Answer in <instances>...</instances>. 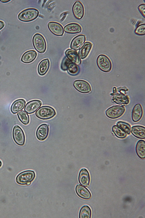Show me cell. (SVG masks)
<instances>
[{
    "instance_id": "6da1fadb",
    "label": "cell",
    "mask_w": 145,
    "mask_h": 218,
    "mask_svg": "<svg viewBox=\"0 0 145 218\" xmlns=\"http://www.w3.org/2000/svg\"><path fill=\"white\" fill-rule=\"evenodd\" d=\"M60 67L63 71L67 70L68 73L72 76L77 75L80 71L79 66L71 62L66 56L62 60Z\"/></svg>"
},
{
    "instance_id": "7a4b0ae2",
    "label": "cell",
    "mask_w": 145,
    "mask_h": 218,
    "mask_svg": "<svg viewBox=\"0 0 145 218\" xmlns=\"http://www.w3.org/2000/svg\"><path fill=\"white\" fill-rule=\"evenodd\" d=\"M39 15V11L34 8H29L21 12L18 15V18L23 22H29L36 19Z\"/></svg>"
},
{
    "instance_id": "3957f363",
    "label": "cell",
    "mask_w": 145,
    "mask_h": 218,
    "mask_svg": "<svg viewBox=\"0 0 145 218\" xmlns=\"http://www.w3.org/2000/svg\"><path fill=\"white\" fill-rule=\"evenodd\" d=\"M35 115L40 119L47 120L54 117L56 115V112L52 107L48 106H43L37 110Z\"/></svg>"
},
{
    "instance_id": "277c9868",
    "label": "cell",
    "mask_w": 145,
    "mask_h": 218,
    "mask_svg": "<svg viewBox=\"0 0 145 218\" xmlns=\"http://www.w3.org/2000/svg\"><path fill=\"white\" fill-rule=\"evenodd\" d=\"M32 44L35 49L41 53L45 52L46 49V43L45 40L41 34L37 33L33 36Z\"/></svg>"
},
{
    "instance_id": "5b68a950",
    "label": "cell",
    "mask_w": 145,
    "mask_h": 218,
    "mask_svg": "<svg viewBox=\"0 0 145 218\" xmlns=\"http://www.w3.org/2000/svg\"><path fill=\"white\" fill-rule=\"evenodd\" d=\"M35 176V173L33 171H26L21 172L17 176L16 181L19 185H26L28 183H31Z\"/></svg>"
},
{
    "instance_id": "8992f818",
    "label": "cell",
    "mask_w": 145,
    "mask_h": 218,
    "mask_svg": "<svg viewBox=\"0 0 145 218\" xmlns=\"http://www.w3.org/2000/svg\"><path fill=\"white\" fill-rule=\"evenodd\" d=\"M97 64L99 69L105 72H110L112 69V63L110 59L106 55L100 54L97 59Z\"/></svg>"
},
{
    "instance_id": "52a82bcc",
    "label": "cell",
    "mask_w": 145,
    "mask_h": 218,
    "mask_svg": "<svg viewBox=\"0 0 145 218\" xmlns=\"http://www.w3.org/2000/svg\"><path fill=\"white\" fill-rule=\"evenodd\" d=\"M125 110V107L121 106H114L108 108L106 111V116L112 119H115L122 116Z\"/></svg>"
},
{
    "instance_id": "ba28073f",
    "label": "cell",
    "mask_w": 145,
    "mask_h": 218,
    "mask_svg": "<svg viewBox=\"0 0 145 218\" xmlns=\"http://www.w3.org/2000/svg\"><path fill=\"white\" fill-rule=\"evenodd\" d=\"M12 137L15 142L20 146L24 145L25 141V137L24 133L22 129L19 126L16 125L13 128Z\"/></svg>"
},
{
    "instance_id": "9c48e42d",
    "label": "cell",
    "mask_w": 145,
    "mask_h": 218,
    "mask_svg": "<svg viewBox=\"0 0 145 218\" xmlns=\"http://www.w3.org/2000/svg\"><path fill=\"white\" fill-rule=\"evenodd\" d=\"M73 85L76 90L83 93H87L91 91L90 85L89 83L84 80H75L73 82Z\"/></svg>"
},
{
    "instance_id": "30bf717a",
    "label": "cell",
    "mask_w": 145,
    "mask_h": 218,
    "mask_svg": "<svg viewBox=\"0 0 145 218\" xmlns=\"http://www.w3.org/2000/svg\"><path fill=\"white\" fill-rule=\"evenodd\" d=\"M48 26L50 31L54 35L57 36H62L63 35V28L59 23L50 22L48 24Z\"/></svg>"
},
{
    "instance_id": "8fae6325",
    "label": "cell",
    "mask_w": 145,
    "mask_h": 218,
    "mask_svg": "<svg viewBox=\"0 0 145 218\" xmlns=\"http://www.w3.org/2000/svg\"><path fill=\"white\" fill-rule=\"evenodd\" d=\"M41 101L39 100H34L28 102L24 109L25 112L28 114H32L36 111L41 106Z\"/></svg>"
},
{
    "instance_id": "7c38bea8",
    "label": "cell",
    "mask_w": 145,
    "mask_h": 218,
    "mask_svg": "<svg viewBox=\"0 0 145 218\" xmlns=\"http://www.w3.org/2000/svg\"><path fill=\"white\" fill-rule=\"evenodd\" d=\"M49 126L48 125L44 124L39 126L36 132V137L38 140L44 141L47 138L49 133Z\"/></svg>"
},
{
    "instance_id": "4fadbf2b",
    "label": "cell",
    "mask_w": 145,
    "mask_h": 218,
    "mask_svg": "<svg viewBox=\"0 0 145 218\" xmlns=\"http://www.w3.org/2000/svg\"><path fill=\"white\" fill-rule=\"evenodd\" d=\"M85 35L83 34L78 35L74 37L71 41L70 48L75 51L79 50L86 41Z\"/></svg>"
},
{
    "instance_id": "5bb4252c",
    "label": "cell",
    "mask_w": 145,
    "mask_h": 218,
    "mask_svg": "<svg viewBox=\"0 0 145 218\" xmlns=\"http://www.w3.org/2000/svg\"><path fill=\"white\" fill-rule=\"evenodd\" d=\"M72 11L75 17L78 19H80L84 15V8L80 1H77L73 4L72 7Z\"/></svg>"
},
{
    "instance_id": "9a60e30c",
    "label": "cell",
    "mask_w": 145,
    "mask_h": 218,
    "mask_svg": "<svg viewBox=\"0 0 145 218\" xmlns=\"http://www.w3.org/2000/svg\"><path fill=\"white\" fill-rule=\"evenodd\" d=\"M78 180L79 183L83 186L88 187L89 185L90 178L89 173L86 169L83 168L80 170Z\"/></svg>"
},
{
    "instance_id": "2e32d148",
    "label": "cell",
    "mask_w": 145,
    "mask_h": 218,
    "mask_svg": "<svg viewBox=\"0 0 145 218\" xmlns=\"http://www.w3.org/2000/svg\"><path fill=\"white\" fill-rule=\"evenodd\" d=\"M65 53L66 56L72 62L78 65L81 64V59L76 51L68 49L66 50Z\"/></svg>"
},
{
    "instance_id": "e0dca14e",
    "label": "cell",
    "mask_w": 145,
    "mask_h": 218,
    "mask_svg": "<svg viewBox=\"0 0 145 218\" xmlns=\"http://www.w3.org/2000/svg\"><path fill=\"white\" fill-rule=\"evenodd\" d=\"M143 114V111L141 105L138 103L133 107L132 113V118L133 121L135 122L139 121L142 118Z\"/></svg>"
},
{
    "instance_id": "ac0fdd59",
    "label": "cell",
    "mask_w": 145,
    "mask_h": 218,
    "mask_svg": "<svg viewBox=\"0 0 145 218\" xmlns=\"http://www.w3.org/2000/svg\"><path fill=\"white\" fill-rule=\"evenodd\" d=\"M75 191L77 195L83 199H88L91 197V194L89 190L81 185H78L76 186Z\"/></svg>"
},
{
    "instance_id": "d6986e66",
    "label": "cell",
    "mask_w": 145,
    "mask_h": 218,
    "mask_svg": "<svg viewBox=\"0 0 145 218\" xmlns=\"http://www.w3.org/2000/svg\"><path fill=\"white\" fill-rule=\"evenodd\" d=\"M26 103L25 100L23 99H19L15 100L11 106V111L13 114L17 113L24 108Z\"/></svg>"
},
{
    "instance_id": "ffe728a7",
    "label": "cell",
    "mask_w": 145,
    "mask_h": 218,
    "mask_svg": "<svg viewBox=\"0 0 145 218\" xmlns=\"http://www.w3.org/2000/svg\"><path fill=\"white\" fill-rule=\"evenodd\" d=\"M37 52L34 50L28 51L22 55L21 60L24 63H29L33 62L37 56Z\"/></svg>"
},
{
    "instance_id": "44dd1931",
    "label": "cell",
    "mask_w": 145,
    "mask_h": 218,
    "mask_svg": "<svg viewBox=\"0 0 145 218\" xmlns=\"http://www.w3.org/2000/svg\"><path fill=\"white\" fill-rule=\"evenodd\" d=\"M65 32L66 33L74 34L81 32L82 28L78 24L75 23H72L68 24L64 28Z\"/></svg>"
},
{
    "instance_id": "7402d4cb",
    "label": "cell",
    "mask_w": 145,
    "mask_h": 218,
    "mask_svg": "<svg viewBox=\"0 0 145 218\" xmlns=\"http://www.w3.org/2000/svg\"><path fill=\"white\" fill-rule=\"evenodd\" d=\"M112 100L114 102L119 105H127L129 102L128 97L121 93L113 94Z\"/></svg>"
},
{
    "instance_id": "603a6c76",
    "label": "cell",
    "mask_w": 145,
    "mask_h": 218,
    "mask_svg": "<svg viewBox=\"0 0 145 218\" xmlns=\"http://www.w3.org/2000/svg\"><path fill=\"white\" fill-rule=\"evenodd\" d=\"M93 45L90 42H85L82 47L80 49L78 52V55L80 58H85L89 53Z\"/></svg>"
},
{
    "instance_id": "cb8c5ba5",
    "label": "cell",
    "mask_w": 145,
    "mask_h": 218,
    "mask_svg": "<svg viewBox=\"0 0 145 218\" xmlns=\"http://www.w3.org/2000/svg\"><path fill=\"white\" fill-rule=\"evenodd\" d=\"M50 65L49 60L45 59L42 60L39 63L38 67V72L41 76H43L46 74L48 71Z\"/></svg>"
},
{
    "instance_id": "d4e9b609",
    "label": "cell",
    "mask_w": 145,
    "mask_h": 218,
    "mask_svg": "<svg viewBox=\"0 0 145 218\" xmlns=\"http://www.w3.org/2000/svg\"><path fill=\"white\" fill-rule=\"evenodd\" d=\"M131 133L136 137L142 139L145 138V127L141 126H135L131 128Z\"/></svg>"
},
{
    "instance_id": "484cf974",
    "label": "cell",
    "mask_w": 145,
    "mask_h": 218,
    "mask_svg": "<svg viewBox=\"0 0 145 218\" xmlns=\"http://www.w3.org/2000/svg\"><path fill=\"white\" fill-rule=\"evenodd\" d=\"M136 151L138 157L141 159L145 158V142L140 140L138 141L136 146Z\"/></svg>"
},
{
    "instance_id": "4316f807",
    "label": "cell",
    "mask_w": 145,
    "mask_h": 218,
    "mask_svg": "<svg viewBox=\"0 0 145 218\" xmlns=\"http://www.w3.org/2000/svg\"><path fill=\"white\" fill-rule=\"evenodd\" d=\"M91 211L90 207L87 205L83 206L81 209L79 213V218H90Z\"/></svg>"
},
{
    "instance_id": "83f0119b",
    "label": "cell",
    "mask_w": 145,
    "mask_h": 218,
    "mask_svg": "<svg viewBox=\"0 0 145 218\" xmlns=\"http://www.w3.org/2000/svg\"><path fill=\"white\" fill-rule=\"evenodd\" d=\"M112 130L115 135L119 138H124L127 135V134L117 125L113 126L112 128Z\"/></svg>"
},
{
    "instance_id": "f1b7e54d",
    "label": "cell",
    "mask_w": 145,
    "mask_h": 218,
    "mask_svg": "<svg viewBox=\"0 0 145 218\" xmlns=\"http://www.w3.org/2000/svg\"><path fill=\"white\" fill-rule=\"evenodd\" d=\"M18 118L20 121L25 125L28 124L30 121L28 115L25 111L21 110L17 113Z\"/></svg>"
},
{
    "instance_id": "f546056e",
    "label": "cell",
    "mask_w": 145,
    "mask_h": 218,
    "mask_svg": "<svg viewBox=\"0 0 145 218\" xmlns=\"http://www.w3.org/2000/svg\"><path fill=\"white\" fill-rule=\"evenodd\" d=\"M116 124L117 126L123 130L127 134H130L131 126L129 124L124 121H119Z\"/></svg>"
},
{
    "instance_id": "4dcf8cb0",
    "label": "cell",
    "mask_w": 145,
    "mask_h": 218,
    "mask_svg": "<svg viewBox=\"0 0 145 218\" xmlns=\"http://www.w3.org/2000/svg\"><path fill=\"white\" fill-rule=\"evenodd\" d=\"M135 34L139 35H143L145 34V24H141L138 26L135 31Z\"/></svg>"
},
{
    "instance_id": "1f68e13d",
    "label": "cell",
    "mask_w": 145,
    "mask_h": 218,
    "mask_svg": "<svg viewBox=\"0 0 145 218\" xmlns=\"http://www.w3.org/2000/svg\"><path fill=\"white\" fill-rule=\"evenodd\" d=\"M138 9L141 14L143 17H145V4H141L138 7Z\"/></svg>"
},
{
    "instance_id": "d6a6232c",
    "label": "cell",
    "mask_w": 145,
    "mask_h": 218,
    "mask_svg": "<svg viewBox=\"0 0 145 218\" xmlns=\"http://www.w3.org/2000/svg\"><path fill=\"white\" fill-rule=\"evenodd\" d=\"M128 89L125 87H118L117 89V90L120 93L123 94H125L126 91H128Z\"/></svg>"
},
{
    "instance_id": "836d02e7",
    "label": "cell",
    "mask_w": 145,
    "mask_h": 218,
    "mask_svg": "<svg viewBox=\"0 0 145 218\" xmlns=\"http://www.w3.org/2000/svg\"><path fill=\"white\" fill-rule=\"evenodd\" d=\"M4 26V23L2 21H0V30L3 28Z\"/></svg>"
},
{
    "instance_id": "e575fe53",
    "label": "cell",
    "mask_w": 145,
    "mask_h": 218,
    "mask_svg": "<svg viewBox=\"0 0 145 218\" xmlns=\"http://www.w3.org/2000/svg\"><path fill=\"white\" fill-rule=\"evenodd\" d=\"M113 92L114 94H116L117 93V90L116 88L114 87L113 89Z\"/></svg>"
},
{
    "instance_id": "d590c367",
    "label": "cell",
    "mask_w": 145,
    "mask_h": 218,
    "mask_svg": "<svg viewBox=\"0 0 145 218\" xmlns=\"http://www.w3.org/2000/svg\"><path fill=\"white\" fill-rule=\"evenodd\" d=\"M10 1V0H0V1L2 3H5L8 2L9 1Z\"/></svg>"
},
{
    "instance_id": "8d00e7d4",
    "label": "cell",
    "mask_w": 145,
    "mask_h": 218,
    "mask_svg": "<svg viewBox=\"0 0 145 218\" xmlns=\"http://www.w3.org/2000/svg\"><path fill=\"white\" fill-rule=\"evenodd\" d=\"M1 165H2V162L0 160V167H1Z\"/></svg>"
},
{
    "instance_id": "74e56055",
    "label": "cell",
    "mask_w": 145,
    "mask_h": 218,
    "mask_svg": "<svg viewBox=\"0 0 145 218\" xmlns=\"http://www.w3.org/2000/svg\"><path fill=\"white\" fill-rule=\"evenodd\" d=\"M31 183H27L26 184V185H30Z\"/></svg>"
}]
</instances>
